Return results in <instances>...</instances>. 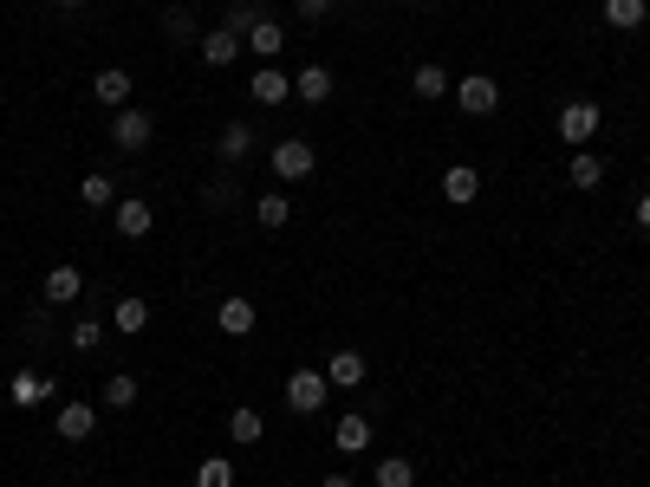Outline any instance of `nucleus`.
Segmentation results:
<instances>
[{"instance_id":"nucleus-1","label":"nucleus","mask_w":650,"mask_h":487,"mask_svg":"<svg viewBox=\"0 0 650 487\" xmlns=\"http://www.w3.org/2000/svg\"><path fill=\"white\" fill-rule=\"evenodd\" d=\"M469 117H495L501 111V85L488 78V72H469V78H456V91H449Z\"/></svg>"},{"instance_id":"nucleus-2","label":"nucleus","mask_w":650,"mask_h":487,"mask_svg":"<svg viewBox=\"0 0 650 487\" xmlns=\"http://www.w3.org/2000/svg\"><path fill=\"white\" fill-rule=\"evenodd\" d=\"M599 124H606V111H599L592 98H573V104L560 111V143H573V150H586V143L599 137Z\"/></svg>"},{"instance_id":"nucleus-3","label":"nucleus","mask_w":650,"mask_h":487,"mask_svg":"<svg viewBox=\"0 0 650 487\" xmlns=\"http://www.w3.org/2000/svg\"><path fill=\"white\" fill-rule=\"evenodd\" d=\"M313 169H319V150H313L306 137H280V143H273V176H280V182H306Z\"/></svg>"},{"instance_id":"nucleus-4","label":"nucleus","mask_w":650,"mask_h":487,"mask_svg":"<svg viewBox=\"0 0 650 487\" xmlns=\"http://www.w3.org/2000/svg\"><path fill=\"white\" fill-rule=\"evenodd\" d=\"M150 137H156V117H150V111H137V104L111 111V143H117V150H143Z\"/></svg>"},{"instance_id":"nucleus-5","label":"nucleus","mask_w":650,"mask_h":487,"mask_svg":"<svg viewBox=\"0 0 650 487\" xmlns=\"http://www.w3.org/2000/svg\"><path fill=\"white\" fill-rule=\"evenodd\" d=\"M286 410L293 416H319L326 410V371H293L286 377Z\"/></svg>"},{"instance_id":"nucleus-6","label":"nucleus","mask_w":650,"mask_h":487,"mask_svg":"<svg viewBox=\"0 0 650 487\" xmlns=\"http://www.w3.org/2000/svg\"><path fill=\"white\" fill-rule=\"evenodd\" d=\"M195 52H202V65L228 72V65L247 52V39H241V33H228V26H215V33H202V39H195Z\"/></svg>"},{"instance_id":"nucleus-7","label":"nucleus","mask_w":650,"mask_h":487,"mask_svg":"<svg viewBox=\"0 0 650 487\" xmlns=\"http://www.w3.org/2000/svg\"><path fill=\"white\" fill-rule=\"evenodd\" d=\"M111 208H117V234H124V241H143V234L156 228V208H150L143 195H117Z\"/></svg>"},{"instance_id":"nucleus-8","label":"nucleus","mask_w":650,"mask_h":487,"mask_svg":"<svg viewBox=\"0 0 650 487\" xmlns=\"http://www.w3.org/2000/svg\"><path fill=\"white\" fill-rule=\"evenodd\" d=\"M130 91H137V85H130V72H124V65H104V72L91 78V98H98L104 111H124V104H130Z\"/></svg>"},{"instance_id":"nucleus-9","label":"nucleus","mask_w":650,"mask_h":487,"mask_svg":"<svg viewBox=\"0 0 650 487\" xmlns=\"http://www.w3.org/2000/svg\"><path fill=\"white\" fill-rule=\"evenodd\" d=\"M247 98H254V104H273V111H280V104L293 98V78H286L280 65H260V72L247 78Z\"/></svg>"},{"instance_id":"nucleus-10","label":"nucleus","mask_w":650,"mask_h":487,"mask_svg":"<svg viewBox=\"0 0 650 487\" xmlns=\"http://www.w3.org/2000/svg\"><path fill=\"white\" fill-rule=\"evenodd\" d=\"M475 195H482V169H475V163L443 169V202H449V208H469Z\"/></svg>"},{"instance_id":"nucleus-11","label":"nucleus","mask_w":650,"mask_h":487,"mask_svg":"<svg viewBox=\"0 0 650 487\" xmlns=\"http://www.w3.org/2000/svg\"><path fill=\"white\" fill-rule=\"evenodd\" d=\"M52 430H59V443H91V430H98V410H91V403H59Z\"/></svg>"},{"instance_id":"nucleus-12","label":"nucleus","mask_w":650,"mask_h":487,"mask_svg":"<svg viewBox=\"0 0 650 487\" xmlns=\"http://www.w3.org/2000/svg\"><path fill=\"white\" fill-rule=\"evenodd\" d=\"M215 325H221L228 338H247V332L260 325V312H254V299H221V306H215Z\"/></svg>"},{"instance_id":"nucleus-13","label":"nucleus","mask_w":650,"mask_h":487,"mask_svg":"<svg viewBox=\"0 0 650 487\" xmlns=\"http://www.w3.org/2000/svg\"><path fill=\"white\" fill-rule=\"evenodd\" d=\"M365 371H371L365 351H332V358H326V384H339V390H358Z\"/></svg>"},{"instance_id":"nucleus-14","label":"nucleus","mask_w":650,"mask_h":487,"mask_svg":"<svg viewBox=\"0 0 650 487\" xmlns=\"http://www.w3.org/2000/svg\"><path fill=\"white\" fill-rule=\"evenodd\" d=\"M293 98H299V104H319V111H326V104H332V72H326V65H306V72L293 78Z\"/></svg>"},{"instance_id":"nucleus-15","label":"nucleus","mask_w":650,"mask_h":487,"mask_svg":"<svg viewBox=\"0 0 650 487\" xmlns=\"http://www.w3.org/2000/svg\"><path fill=\"white\" fill-rule=\"evenodd\" d=\"M410 91H417L423 104H436V98H449V91H456V78L430 59V65H417V72H410Z\"/></svg>"},{"instance_id":"nucleus-16","label":"nucleus","mask_w":650,"mask_h":487,"mask_svg":"<svg viewBox=\"0 0 650 487\" xmlns=\"http://www.w3.org/2000/svg\"><path fill=\"white\" fill-rule=\"evenodd\" d=\"M332 443H339V456H365V449H371V423H365V416L352 410V416H339Z\"/></svg>"},{"instance_id":"nucleus-17","label":"nucleus","mask_w":650,"mask_h":487,"mask_svg":"<svg viewBox=\"0 0 650 487\" xmlns=\"http://www.w3.org/2000/svg\"><path fill=\"white\" fill-rule=\"evenodd\" d=\"M280 46H286V33H280V20H260V26L247 33V52H254L260 65H273V59H280Z\"/></svg>"},{"instance_id":"nucleus-18","label":"nucleus","mask_w":650,"mask_h":487,"mask_svg":"<svg viewBox=\"0 0 650 487\" xmlns=\"http://www.w3.org/2000/svg\"><path fill=\"white\" fill-rule=\"evenodd\" d=\"M566 176H573V189H599V182H606V156H599V150H573Z\"/></svg>"},{"instance_id":"nucleus-19","label":"nucleus","mask_w":650,"mask_h":487,"mask_svg":"<svg viewBox=\"0 0 650 487\" xmlns=\"http://www.w3.org/2000/svg\"><path fill=\"white\" fill-rule=\"evenodd\" d=\"M78 293H85V273H78V267H52V273H46V299H52V306H72Z\"/></svg>"},{"instance_id":"nucleus-20","label":"nucleus","mask_w":650,"mask_h":487,"mask_svg":"<svg viewBox=\"0 0 650 487\" xmlns=\"http://www.w3.org/2000/svg\"><path fill=\"white\" fill-rule=\"evenodd\" d=\"M606 20H612L619 33H638L650 20V0H606Z\"/></svg>"},{"instance_id":"nucleus-21","label":"nucleus","mask_w":650,"mask_h":487,"mask_svg":"<svg viewBox=\"0 0 650 487\" xmlns=\"http://www.w3.org/2000/svg\"><path fill=\"white\" fill-rule=\"evenodd\" d=\"M215 150H221L228 163H241V156L254 150V130H247V124H221V137H215Z\"/></svg>"},{"instance_id":"nucleus-22","label":"nucleus","mask_w":650,"mask_h":487,"mask_svg":"<svg viewBox=\"0 0 650 487\" xmlns=\"http://www.w3.org/2000/svg\"><path fill=\"white\" fill-rule=\"evenodd\" d=\"M78 202H85V208H111V202H117V182H111V176H98V169H91V176H85V182H78Z\"/></svg>"},{"instance_id":"nucleus-23","label":"nucleus","mask_w":650,"mask_h":487,"mask_svg":"<svg viewBox=\"0 0 650 487\" xmlns=\"http://www.w3.org/2000/svg\"><path fill=\"white\" fill-rule=\"evenodd\" d=\"M254 221H260V228H286V221H293V202H286V195H254Z\"/></svg>"},{"instance_id":"nucleus-24","label":"nucleus","mask_w":650,"mask_h":487,"mask_svg":"<svg viewBox=\"0 0 650 487\" xmlns=\"http://www.w3.org/2000/svg\"><path fill=\"white\" fill-rule=\"evenodd\" d=\"M228 436H234L241 449H247V443H260V436H267V423H260V410H247V403H241V410L228 416Z\"/></svg>"},{"instance_id":"nucleus-25","label":"nucleus","mask_w":650,"mask_h":487,"mask_svg":"<svg viewBox=\"0 0 650 487\" xmlns=\"http://www.w3.org/2000/svg\"><path fill=\"white\" fill-rule=\"evenodd\" d=\"M260 20H267V13H260V0H234V7H228V20H221V26H228V33H241V39H247V33H254V26H260Z\"/></svg>"},{"instance_id":"nucleus-26","label":"nucleus","mask_w":650,"mask_h":487,"mask_svg":"<svg viewBox=\"0 0 650 487\" xmlns=\"http://www.w3.org/2000/svg\"><path fill=\"white\" fill-rule=\"evenodd\" d=\"M111 319H117V332H124V338H137V332L150 325V306H143V299H117V312H111Z\"/></svg>"},{"instance_id":"nucleus-27","label":"nucleus","mask_w":650,"mask_h":487,"mask_svg":"<svg viewBox=\"0 0 650 487\" xmlns=\"http://www.w3.org/2000/svg\"><path fill=\"white\" fill-rule=\"evenodd\" d=\"M378 487H417V469L404 456H378Z\"/></svg>"},{"instance_id":"nucleus-28","label":"nucleus","mask_w":650,"mask_h":487,"mask_svg":"<svg viewBox=\"0 0 650 487\" xmlns=\"http://www.w3.org/2000/svg\"><path fill=\"white\" fill-rule=\"evenodd\" d=\"M163 33H169V46H189V39H202V33H195V20H189V7H169V13H163Z\"/></svg>"},{"instance_id":"nucleus-29","label":"nucleus","mask_w":650,"mask_h":487,"mask_svg":"<svg viewBox=\"0 0 650 487\" xmlns=\"http://www.w3.org/2000/svg\"><path fill=\"white\" fill-rule=\"evenodd\" d=\"M195 487H234V462H228V456H208V462L195 469Z\"/></svg>"},{"instance_id":"nucleus-30","label":"nucleus","mask_w":650,"mask_h":487,"mask_svg":"<svg viewBox=\"0 0 650 487\" xmlns=\"http://www.w3.org/2000/svg\"><path fill=\"white\" fill-rule=\"evenodd\" d=\"M104 403H111V410H130V403H137V377H130V371H117V377L104 384Z\"/></svg>"},{"instance_id":"nucleus-31","label":"nucleus","mask_w":650,"mask_h":487,"mask_svg":"<svg viewBox=\"0 0 650 487\" xmlns=\"http://www.w3.org/2000/svg\"><path fill=\"white\" fill-rule=\"evenodd\" d=\"M98 345H104V325H98V319H78V325H72V351H98Z\"/></svg>"},{"instance_id":"nucleus-32","label":"nucleus","mask_w":650,"mask_h":487,"mask_svg":"<svg viewBox=\"0 0 650 487\" xmlns=\"http://www.w3.org/2000/svg\"><path fill=\"white\" fill-rule=\"evenodd\" d=\"M39 397H46V384H39V377H26V371H20V377H13V403H39Z\"/></svg>"},{"instance_id":"nucleus-33","label":"nucleus","mask_w":650,"mask_h":487,"mask_svg":"<svg viewBox=\"0 0 650 487\" xmlns=\"http://www.w3.org/2000/svg\"><path fill=\"white\" fill-rule=\"evenodd\" d=\"M332 7H339V0H293V13H299V20H306V26H319V20H326V13H332Z\"/></svg>"},{"instance_id":"nucleus-34","label":"nucleus","mask_w":650,"mask_h":487,"mask_svg":"<svg viewBox=\"0 0 650 487\" xmlns=\"http://www.w3.org/2000/svg\"><path fill=\"white\" fill-rule=\"evenodd\" d=\"M638 228H645V234H650V189H645V195H638Z\"/></svg>"},{"instance_id":"nucleus-35","label":"nucleus","mask_w":650,"mask_h":487,"mask_svg":"<svg viewBox=\"0 0 650 487\" xmlns=\"http://www.w3.org/2000/svg\"><path fill=\"white\" fill-rule=\"evenodd\" d=\"M326 487H352V482H345V475H326Z\"/></svg>"},{"instance_id":"nucleus-36","label":"nucleus","mask_w":650,"mask_h":487,"mask_svg":"<svg viewBox=\"0 0 650 487\" xmlns=\"http://www.w3.org/2000/svg\"><path fill=\"white\" fill-rule=\"evenodd\" d=\"M59 7H85V0H59Z\"/></svg>"}]
</instances>
